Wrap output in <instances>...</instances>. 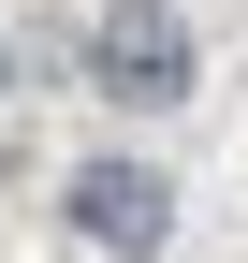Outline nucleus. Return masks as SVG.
Returning <instances> with one entry per match:
<instances>
[{
    "label": "nucleus",
    "instance_id": "obj_1",
    "mask_svg": "<svg viewBox=\"0 0 248 263\" xmlns=\"http://www.w3.org/2000/svg\"><path fill=\"white\" fill-rule=\"evenodd\" d=\"M190 73H204V44H190V15H175V0H117L102 29H88V88H102V103H190Z\"/></svg>",
    "mask_w": 248,
    "mask_h": 263
},
{
    "label": "nucleus",
    "instance_id": "obj_2",
    "mask_svg": "<svg viewBox=\"0 0 248 263\" xmlns=\"http://www.w3.org/2000/svg\"><path fill=\"white\" fill-rule=\"evenodd\" d=\"M161 234H175V176L161 161H73V249L161 263Z\"/></svg>",
    "mask_w": 248,
    "mask_h": 263
}]
</instances>
